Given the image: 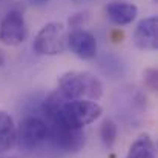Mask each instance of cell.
Here are the masks:
<instances>
[{"label": "cell", "mask_w": 158, "mask_h": 158, "mask_svg": "<svg viewBox=\"0 0 158 158\" xmlns=\"http://www.w3.org/2000/svg\"><path fill=\"white\" fill-rule=\"evenodd\" d=\"M126 158H157L155 143L149 134H141L129 146Z\"/></svg>", "instance_id": "30bf717a"}, {"label": "cell", "mask_w": 158, "mask_h": 158, "mask_svg": "<svg viewBox=\"0 0 158 158\" xmlns=\"http://www.w3.org/2000/svg\"><path fill=\"white\" fill-rule=\"evenodd\" d=\"M28 37L25 17L20 11H9L0 23V42L6 46H19Z\"/></svg>", "instance_id": "277c9868"}, {"label": "cell", "mask_w": 158, "mask_h": 158, "mask_svg": "<svg viewBox=\"0 0 158 158\" xmlns=\"http://www.w3.org/2000/svg\"><path fill=\"white\" fill-rule=\"evenodd\" d=\"M32 49L39 55H60L68 49V31L61 22H49L34 37Z\"/></svg>", "instance_id": "7a4b0ae2"}, {"label": "cell", "mask_w": 158, "mask_h": 158, "mask_svg": "<svg viewBox=\"0 0 158 158\" xmlns=\"http://www.w3.org/2000/svg\"><path fill=\"white\" fill-rule=\"evenodd\" d=\"M28 2L34 6H45V5L49 3V0H28Z\"/></svg>", "instance_id": "5bb4252c"}, {"label": "cell", "mask_w": 158, "mask_h": 158, "mask_svg": "<svg viewBox=\"0 0 158 158\" xmlns=\"http://www.w3.org/2000/svg\"><path fill=\"white\" fill-rule=\"evenodd\" d=\"M143 77H144V85L148 86V89H151L152 92H155L158 88V72L157 69L154 68H149L143 72Z\"/></svg>", "instance_id": "7c38bea8"}, {"label": "cell", "mask_w": 158, "mask_h": 158, "mask_svg": "<svg viewBox=\"0 0 158 158\" xmlns=\"http://www.w3.org/2000/svg\"><path fill=\"white\" fill-rule=\"evenodd\" d=\"M117 137H118V126L114 120L110 118H106L103 120L102 126H100V138H102V143L105 144L107 149H110L115 141H117Z\"/></svg>", "instance_id": "8fae6325"}, {"label": "cell", "mask_w": 158, "mask_h": 158, "mask_svg": "<svg viewBox=\"0 0 158 158\" xmlns=\"http://www.w3.org/2000/svg\"><path fill=\"white\" fill-rule=\"evenodd\" d=\"M134 43L141 51H157L158 46V19L157 15L146 17L138 22L134 32Z\"/></svg>", "instance_id": "52a82bcc"}, {"label": "cell", "mask_w": 158, "mask_h": 158, "mask_svg": "<svg viewBox=\"0 0 158 158\" xmlns=\"http://www.w3.org/2000/svg\"><path fill=\"white\" fill-rule=\"evenodd\" d=\"M5 61H6V58H5V54L0 51V66H3V64H5Z\"/></svg>", "instance_id": "9a60e30c"}, {"label": "cell", "mask_w": 158, "mask_h": 158, "mask_svg": "<svg viewBox=\"0 0 158 158\" xmlns=\"http://www.w3.org/2000/svg\"><path fill=\"white\" fill-rule=\"evenodd\" d=\"M48 140L60 151L64 152H78L85 146V134L83 131H72L57 123H48Z\"/></svg>", "instance_id": "5b68a950"}, {"label": "cell", "mask_w": 158, "mask_h": 158, "mask_svg": "<svg viewBox=\"0 0 158 158\" xmlns=\"http://www.w3.org/2000/svg\"><path fill=\"white\" fill-rule=\"evenodd\" d=\"M17 143V126L12 117L0 110V154L11 151Z\"/></svg>", "instance_id": "9c48e42d"}, {"label": "cell", "mask_w": 158, "mask_h": 158, "mask_svg": "<svg viewBox=\"0 0 158 158\" xmlns=\"http://www.w3.org/2000/svg\"><path fill=\"white\" fill-rule=\"evenodd\" d=\"M48 124L42 117L26 115L17 126V143L23 151H34L45 141H48Z\"/></svg>", "instance_id": "3957f363"}, {"label": "cell", "mask_w": 158, "mask_h": 158, "mask_svg": "<svg viewBox=\"0 0 158 158\" xmlns=\"http://www.w3.org/2000/svg\"><path fill=\"white\" fill-rule=\"evenodd\" d=\"M107 19L117 25V26H124L132 23L137 15H138V8L134 3L129 2H112L105 8Z\"/></svg>", "instance_id": "ba28073f"}, {"label": "cell", "mask_w": 158, "mask_h": 158, "mask_svg": "<svg viewBox=\"0 0 158 158\" xmlns=\"http://www.w3.org/2000/svg\"><path fill=\"white\" fill-rule=\"evenodd\" d=\"M64 100L97 102L103 95V83L98 77L86 71H69L58 77V89Z\"/></svg>", "instance_id": "6da1fadb"}, {"label": "cell", "mask_w": 158, "mask_h": 158, "mask_svg": "<svg viewBox=\"0 0 158 158\" xmlns=\"http://www.w3.org/2000/svg\"><path fill=\"white\" fill-rule=\"evenodd\" d=\"M110 35H117V37H112V40H114L115 43H120V42H121V39H123V32H120V29L114 31Z\"/></svg>", "instance_id": "4fadbf2b"}, {"label": "cell", "mask_w": 158, "mask_h": 158, "mask_svg": "<svg viewBox=\"0 0 158 158\" xmlns=\"http://www.w3.org/2000/svg\"><path fill=\"white\" fill-rule=\"evenodd\" d=\"M68 49L81 60H92L97 55V40L86 29H72L68 34Z\"/></svg>", "instance_id": "8992f818"}]
</instances>
